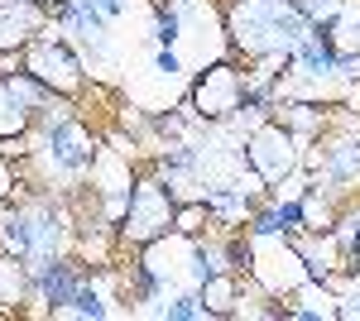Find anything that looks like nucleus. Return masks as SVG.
<instances>
[{
	"label": "nucleus",
	"instance_id": "nucleus-5",
	"mask_svg": "<svg viewBox=\"0 0 360 321\" xmlns=\"http://www.w3.org/2000/svg\"><path fill=\"white\" fill-rule=\"evenodd\" d=\"M240 154H245L250 173H259L269 183V192L303 173V139L288 130L283 120H274V115L259 120V125H250V134L240 139Z\"/></svg>",
	"mask_w": 360,
	"mask_h": 321
},
{
	"label": "nucleus",
	"instance_id": "nucleus-14",
	"mask_svg": "<svg viewBox=\"0 0 360 321\" xmlns=\"http://www.w3.org/2000/svg\"><path fill=\"white\" fill-rule=\"evenodd\" d=\"M15 192H20V163L0 149V202H10Z\"/></svg>",
	"mask_w": 360,
	"mask_h": 321
},
{
	"label": "nucleus",
	"instance_id": "nucleus-8",
	"mask_svg": "<svg viewBox=\"0 0 360 321\" xmlns=\"http://www.w3.org/2000/svg\"><path fill=\"white\" fill-rule=\"evenodd\" d=\"M332 110L336 106H322V101H303V96H278L274 106V120H283L288 130L298 134V139H317V134L332 130Z\"/></svg>",
	"mask_w": 360,
	"mask_h": 321
},
{
	"label": "nucleus",
	"instance_id": "nucleus-3",
	"mask_svg": "<svg viewBox=\"0 0 360 321\" xmlns=\"http://www.w3.org/2000/svg\"><path fill=\"white\" fill-rule=\"evenodd\" d=\"M250 72L240 67V58H217L207 67H197L188 77V106H193L197 125H231L245 110Z\"/></svg>",
	"mask_w": 360,
	"mask_h": 321
},
{
	"label": "nucleus",
	"instance_id": "nucleus-15",
	"mask_svg": "<svg viewBox=\"0 0 360 321\" xmlns=\"http://www.w3.org/2000/svg\"><path fill=\"white\" fill-rule=\"evenodd\" d=\"M336 321H360V283H346L336 297Z\"/></svg>",
	"mask_w": 360,
	"mask_h": 321
},
{
	"label": "nucleus",
	"instance_id": "nucleus-4",
	"mask_svg": "<svg viewBox=\"0 0 360 321\" xmlns=\"http://www.w3.org/2000/svg\"><path fill=\"white\" fill-rule=\"evenodd\" d=\"M20 67H25L34 81H44L53 96L63 101H82L86 96V58L77 53V44L68 39V34H58V29H44L34 44H29L25 53H20Z\"/></svg>",
	"mask_w": 360,
	"mask_h": 321
},
{
	"label": "nucleus",
	"instance_id": "nucleus-10",
	"mask_svg": "<svg viewBox=\"0 0 360 321\" xmlns=\"http://www.w3.org/2000/svg\"><path fill=\"white\" fill-rule=\"evenodd\" d=\"M25 302H34V278H29L20 254H5L0 249V317L25 312Z\"/></svg>",
	"mask_w": 360,
	"mask_h": 321
},
{
	"label": "nucleus",
	"instance_id": "nucleus-7",
	"mask_svg": "<svg viewBox=\"0 0 360 321\" xmlns=\"http://www.w3.org/2000/svg\"><path fill=\"white\" fill-rule=\"evenodd\" d=\"M34 125H39V110L10 86V77H0V149H5L10 159H25Z\"/></svg>",
	"mask_w": 360,
	"mask_h": 321
},
{
	"label": "nucleus",
	"instance_id": "nucleus-6",
	"mask_svg": "<svg viewBox=\"0 0 360 321\" xmlns=\"http://www.w3.org/2000/svg\"><path fill=\"white\" fill-rule=\"evenodd\" d=\"M44 29H53L49 0H0V53L20 58Z\"/></svg>",
	"mask_w": 360,
	"mask_h": 321
},
{
	"label": "nucleus",
	"instance_id": "nucleus-12",
	"mask_svg": "<svg viewBox=\"0 0 360 321\" xmlns=\"http://www.w3.org/2000/svg\"><path fill=\"white\" fill-rule=\"evenodd\" d=\"M173 230L188 235V240L207 235V230H212V207H207V197H188V202H178V211H173Z\"/></svg>",
	"mask_w": 360,
	"mask_h": 321
},
{
	"label": "nucleus",
	"instance_id": "nucleus-1",
	"mask_svg": "<svg viewBox=\"0 0 360 321\" xmlns=\"http://www.w3.org/2000/svg\"><path fill=\"white\" fill-rule=\"evenodd\" d=\"M307 34V20L293 0H226V39L240 63L293 53Z\"/></svg>",
	"mask_w": 360,
	"mask_h": 321
},
{
	"label": "nucleus",
	"instance_id": "nucleus-2",
	"mask_svg": "<svg viewBox=\"0 0 360 321\" xmlns=\"http://www.w3.org/2000/svg\"><path fill=\"white\" fill-rule=\"evenodd\" d=\"M173 211H178L173 188H168L154 168H139L135 188H130V197H125V211H120V221H115L120 249L135 254V249H144L149 240L168 235V230H173Z\"/></svg>",
	"mask_w": 360,
	"mask_h": 321
},
{
	"label": "nucleus",
	"instance_id": "nucleus-13",
	"mask_svg": "<svg viewBox=\"0 0 360 321\" xmlns=\"http://www.w3.org/2000/svg\"><path fill=\"white\" fill-rule=\"evenodd\" d=\"M341 5L346 0H293V10L303 15L307 25H332L336 15H341Z\"/></svg>",
	"mask_w": 360,
	"mask_h": 321
},
{
	"label": "nucleus",
	"instance_id": "nucleus-11",
	"mask_svg": "<svg viewBox=\"0 0 360 321\" xmlns=\"http://www.w3.org/2000/svg\"><path fill=\"white\" fill-rule=\"evenodd\" d=\"M197 293H202V302H207L212 321L236 317V302H240V273H236V268H221V273H212L207 283H197Z\"/></svg>",
	"mask_w": 360,
	"mask_h": 321
},
{
	"label": "nucleus",
	"instance_id": "nucleus-9",
	"mask_svg": "<svg viewBox=\"0 0 360 321\" xmlns=\"http://www.w3.org/2000/svg\"><path fill=\"white\" fill-rule=\"evenodd\" d=\"M336 288L332 283H322V278H307L303 288L293 293L288 307H278V317L283 321H336Z\"/></svg>",
	"mask_w": 360,
	"mask_h": 321
}]
</instances>
